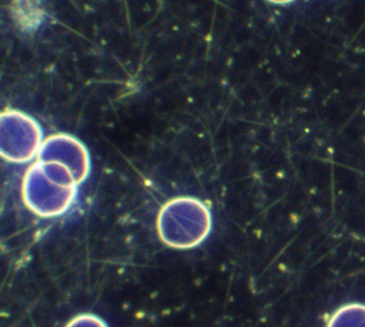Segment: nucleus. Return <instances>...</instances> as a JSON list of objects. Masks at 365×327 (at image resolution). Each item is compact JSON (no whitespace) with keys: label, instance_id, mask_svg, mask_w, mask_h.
Here are the masks:
<instances>
[{"label":"nucleus","instance_id":"423d86ee","mask_svg":"<svg viewBox=\"0 0 365 327\" xmlns=\"http://www.w3.org/2000/svg\"><path fill=\"white\" fill-rule=\"evenodd\" d=\"M66 327H107V324L94 314H78L68 321Z\"/></svg>","mask_w":365,"mask_h":327},{"label":"nucleus","instance_id":"f257e3e1","mask_svg":"<svg viewBox=\"0 0 365 327\" xmlns=\"http://www.w3.org/2000/svg\"><path fill=\"white\" fill-rule=\"evenodd\" d=\"M76 183L73 173L64 165L40 162L34 165L24 178V202L40 216H58L71 205Z\"/></svg>","mask_w":365,"mask_h":327},{"label":"nucleus","instance_id":"39448f33","mask_svg":"<svg viewBox=\"0 0 365 327\" xmlns=\"http://www.w3.org/2000/svg\"><path fill=\"white\" fill-rule=\"evenodd\" d=\"M327 327H365V306L351 303L338 309Z\"/></svg>","mask_w":365,"mask_h":327},{"label":"nucleus","instance_id":"20e7f679","mask_svg":"<svg viewBox=\"0 0 365 327\" xmlns=\"http://www.w3.org/2000/svg\"><path fill=\"white\" fill-rule=\"evenodd\" d=\"M40 162H56L68 168L76 182H81L88 172V156L84 146L67 135L48 138L40 148Z\"/></svg>","mask_w":365,"mask_h":327},{"label":"nucleus","instance_id":"0eeeda50","mask_svg":"<svg viewBox=\"0 0 365 327\" xmlns=\"http://www.w3.org/2000/svg\"><path fill=\"white\" fill-rule=\"evenodd\" d=\"M274 1H289V0H274Z\"/></svg>","mask_w":365,"mask_h":327},{"label":"nucleus","instance_id":"f03ea898","mask_svg":"<svg viewBox=\"0 0 365 327\" xmlns=\"http://www.w3.org/2000/svg\"><path fill=\"white\" fill-rule=\"evenodd\" d=\"M211 216L205 205L192 198L173 199L163 206L157 219L161 242L174 249H191L205 240Z\"/></svg>","mask_w":365,"mask_h":327},{"label":"nucleus","instance_id":"7ed1b4c3","mask_svg":"<svg viewBox=\"0 0 365 327\" xmlns=\"http://www.w3.org/2000/svg\"><path fill=\"white\" fill-rule=\"evenodd\" d=\"M40 129L36 122L21 114H4L1 124L3 156L24 162L31 159L40 148Z\"/></svg>","mask_w":365,"mask_h":327}]
</instances>
